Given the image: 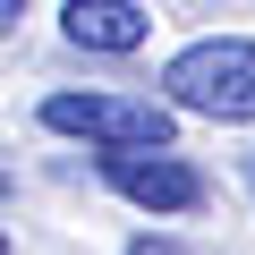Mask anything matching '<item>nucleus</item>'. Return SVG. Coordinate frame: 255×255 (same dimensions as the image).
Segmentation results:
<instances>
[{
  "mask_svg": "<svg viewBox=\"0 0 255 255\" xmlns=\"http://www.w3.org/2000/svg\"><path fill=\"white\" fill-rule=\"evenodd\" d=\"M162 94L196 119H221V128H247L255 119V43L247 34H204L187 43L170 68H162Z\"/></svg>",
  "mask_w": 255,
  "mask_h": 255,
  "instance_id": "1",
  "label": "nucleus"
},
{
  "mask_svg": "<svg viewBox=\"0 0 255 255\" xmlns=\"http://www.w3.org/2000/svg\"><path fill=\"white\" fill-rule=\"evenodd\" d=\"M43 128L51 136H85V145H179V102L162 94H43Z\"/></svg>",
  "mask_w": 255,
  "mask_h": 255,
  "instance_id": "2",
  "label": "nucleus"
},
{
  "mask_svg": "<svg viewBox=\"0 0 255 255\" xmlns=\"http://www.w3.org/2000/svg\"><path fill=\"white\" fill-rule=\"evenodd\" d=\"M102 179L136 213H196L204 204V170L179 162V145H102Z\"/></svg>",
  "mask_w": 255,
  "mask_h": 255,
  "instance_id": "3",
  "label": "nucleus"
},
{
  "mask_svg": "<svg viewBox=\"0 0 255 255\" xmlns=\"http://www.w3.org/2000/svg\"><path fill=\"white\" fill-rule=\"evenodd\" d=\"M60 34L77 43V51H136L145 34H153V17L136 9V0H68V17H60Z\"/></svg>",
  "mask_w": 255,
  "mask_h": 255,
  "instance_id": "4",
  "label": "nucleus"
},
{
  "mask_svg": "<svg viewBox=\"0 0 255 255\" xmlns=\"http://www.w3.org/2000/svg\"><path fill=\"white\" fill-rule=\"evenodd\" d=\"M128 255H179L170 238H128Z\"/></svg>",
  "mask_w": 255,
  "mask_h": 255,
  "instance_id": "5",
  "label": "nucleus"
},
{
  "mask_svg": "<svg viewBox=\"0 0 255 255\" xmlns=\"http://www.w3.org/2000/svg\"><path fill=\"white\" fill-rule=\"evenodd\" d=\"M17 17H26V0H0V26H9V34H17Z\"/></svg>",
  "mask_w": 255,
  "mask_h": 255,
  "instance_id": "6",
  "label": "nucleus"
}]
</instances>
